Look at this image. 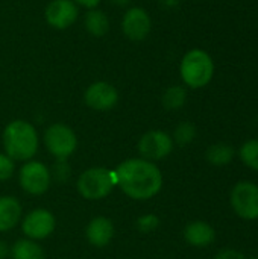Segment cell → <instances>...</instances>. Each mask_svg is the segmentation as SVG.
<instances>
[{
    "instance_id": "6da1fadb",
    "label": "cell",
    "mask_w": 258,
    "mask_h": 259,
    "mask_svg": "<svg viewBox=\"0 0 258 259\" xmlns=\"http://www.w3.org/2000/svg\"><path fill=\"white\" fill-rule=\"evenodd\" d=\"M117 187L134 200H148L157 196L163 187V175L155 162L143 158H131L116 168Z\"/></svg>"
},
{
    "instance_id": "7a4b0ae2",
    "label": "cell",
    "mask_w": 258,
    "mask_h": 259,
    "mask_svg": "<svg viewBox=\"0 0 258 259\" xmlns=\"http://www.w3.org/2000/svg\"><path fill=\"white\" fill-rule=\"evenodd\" d=\"M3 149L12 161H30L38 150V132L24 121L14 120L3 131Z\"/></svg>"
},
{
    "instance_id": "3957f363",
    "label": "cell",
    "mask_w": 258,
    "mask_h": 259,
    "mask_svg": "<svg viewBox=\"0 0 258 259\" xmlns=\"http://www.w3.org/2000/svg\"><path fill=\"white\" fill-rule=\"evenodd\" d=\"M179 74L187 87L193 90L204 88L214 76V62L205 50L193 49L181 59Z\"/></svg>"
},
{
    "instance_id": "277c9868",
    "label": "cell",
    "mask_w": 258,
    "mask_h": 259,
    "mask_svg": "<svg viewBox=\"0 0 258 259\" xmlns=\"http://www.w3.org/2000/svg\"><path fill=\"white\" fill-rule=\"evenodd\" d=\"M76 187L84 199L102 200L111 194L114 187H117L116 173L103 167L88 168L79 176Z\"/></svg>"
},
{
    "instance_id": "5b68a950",
    "label": "cell",
    "mask_w": 258,
    "mask_h": 259,
    "mask_svg": "<svg viewBox=\"0 0 258 259\" xmlns=\"http://www.w3.org/2000/svg\"><path fill=\"white\" fill-rule=\"evenodd\" d=\"M44 144L52 156L56 159H67L78 147V137L70 126L55 123L46 129Z\"/></svg>"
},
{
    "instance_id": "8992f818",
    "label": "cell",
    "mask_w": 258,
    "mask_h": 259,
    "mask_svg": "<svg viewBox=\"0 0 258 259\" xmlns=\"http://www.w3.org/2000/svg\"><path fill=\"white\" fill-rule=\"evenodd\" d=\"M18 182L26 193L32 196H41L50 188L52 175L43 162L30 159L20 168Z\"/></svg>"
},
{
    "instance_id": "52a82bcc",
    "label": "cell",
    "mask_w": 258,
    "mask_h": 259,
    "mask_svg": "<svg viewBox=\"0 0 258 259\" xmlns=\"http://www.w3.org/2000/svg\"><path fill=\"white\" fill-rule=\"evenodd\" d=\"M231 206L243 220L258 219V185L252 182H239L231 191Z\"/></svg>"
},
{
    "instance_id": "ba28073f",
    "label": "cell",
    "mask_w": 258,
    "mask_h": 259,
    "mask_svg": "<svg viewBox=\"0 0 258 259\" xmlns=\"http://www.w3.org/2000/svg\"><path fill=\"white\" fill-rule=\"evenodd\" d=\"M173 150V140L164 131H149L138 141V153L146 161H160Z\"/></svg>"
},
{
    "instance_id": "9c48e42d",
    "label": "cell",
    "mask_w": 258,
    "mask_h": 259,
    "mask_svg": "<svg viewBox=\"0 0 258 259\" xmlns=\"http://www.w3.org/2000/svg\"><path fill=\"white\" fill-rule=\"evenodd\" d=\"M55 217L50 211L44 208H38L26 214V217L21 220V231L26 235V238L32 241H40L52 235L55 231Z\"/></svg>"
},
{
    "instance_id": "30bf717a",
    "label": "cell",
    "mask_w": 258,
    "mask_h": 259,
    "mask_svg": "<svg viewBox=\"0 0 258 259\" xmlns=\"http://www.w3.org/2000/svg\"><path fill=\"white\" fill-rule=\"evenodd\" d=\"M152 27L151 15L144 8L132 6L129 8L122 18L123 35L131 41H143L148 38Z\"/></svg>"
},
{
    "instance_id": "8fae6325",
    "label": "cell",
    "mask_w": 258,
    "mask_h": 259,
    "mask_svg": "<svg viewBox=\"0 0 258 259\" xmlns=\"http://www.w3.org/2000/svg\"><path fill=\"white\" fill-rule=\"evenodd\" d=\"M84 102L94 111H109L119 102V93L114 85L105 80L93 82L84 93Z\"/></svg>"
},
{
    "instance_id": "7c38bea8",
    "label": "cell",
    "mask_w": 258,
    "mask_h": 259,
    "mask_svg": "<svg viewBox=\"0 0 258 259\" xmlns=\"http://www.w3.org/2000/svg\"><path fill=\"white\" fill-rule=\"evenodd\" d=\"M79 15L78 5L73 0H52L44 11V18L49 26L55 29L70 27Z\"/></svg>"
},
{
    "instance_id": "4fadbf2b",
    "label": "cell",
    "mask_w": 258,
    "mask_h": 259,
    "mask_svg": "<svg viewBox=\"0 0 258 259\" xmlns=\"http://www.w3.org/2000/svg\"><path fill=\"white\" fill-rule=\"evenodd\" d=\"M87 240L94 247H105L111 243L114 237V225L106 217H94L87 229H85Z\"/></svg>"
},
{
    "instance_id": "5bb4252c",
    "label": "cell",
    "mask_w": 258,
    "mask_h": 259,
    "mask_svg": "<svg viewBox=\"0 0 258 259\" xmlns=\"http://www.w3.org/2000/svg\"><path fill=\"white\" fill-rule=\"evenodd\" d=\"M216 238L214 229L207 222H192L184 229V240L193 247H207Z\"/></svg>"
},
{
    "instance_id": "9a60e30c",
    "label": "cell",
    "mask_w": 258,
    "mask_h": 259,
    "mask_svg": "<svg viewBox=\"0 0 258 259\" xmlns=\"http://www.w3.org/2000/svg\"><path fill=\"white\" fill-rule=\"evenodd\" d=\"M21 219V205L12 196L0 197V232L14 229Z\"/></svg>"
},
{
    "instance_id": "2e32d148",
    "label": "cell",
    "mask_w": 258,
    "mask_h": 259,
    "mask_svg": "<svg viewBox=\"0 0 258 259\" xmlns=\"http://www.w3.org/2000/svg\"><path fill=\"white\" fill-rule=\"evenodd\" d=\"M84 26H85V30L91 36L102 38L109 30V18L103 11L93 8L87 11L85 18H84Z\"/></svg>"
},
{
    "instance_id": "e0dca14e",
    "label": "cell",
    "mask_w": 258,
    "mask_h": 259,
    "mask_svg": "<svg viewBox=\"0 0 258 259\" xmlns=\"http://www.w3.org/2000/svg\"><path fill=\"white\" fill-rule=\"evenodd\" d=\"M11 258L12 259H46L43 249L32 240L24 238L18 240L11 247Z\"/></svg>"
},
{
    "instance_id": "ac0fdd59",
    "label": "cell",
    "mask_w": 258,
    "mask_h": 259,
    "mask_svg": "<svg viewBox=\"0 0 258 259\" xmlns=\"http://www.w3.org/2000/svg\"><path fill=\"white\" fill-rule=\"evenodd\" d=\"M234 155H236L234 147L225 143H217L207 149V161L216 167L228 165L234 159Z\"/></svg>"
},
{
    "instance_id": "d6986e66",
    "label": "cell",
    "mask_w": 258,
    "mask_h": 259,
    "mask_svg": "<svg viewBox=\"0 0 258 259\" xmlns=\"http://www.w3.org/2000/svg\"><path fill=\"white\" fill-rule=\"evenodd\" d=\"M186 100H187V91L184 87L181 85H173V87H169L164 94H163V106L169 111H176V109H181L184 105H186Z\"/></svg>"
},
{
    "instance_id": "ffe728a7",
    "label": "cell",
    "mask_w": 258,
    "mask_h": 259,
    "mask_svg": "<svg viewBox=\"0 0 258 259\" xmlns=\"http://www.w3.org/2000/svg\"><path fill=\"white\" fill-rule=\"evenodd\" d=\"M240 159L246 167L258 171V140H249L242 146Z\"/></svg>"
},
{
    "instance_id": "44dd1931",
    "label": "cell",
    "mask_w": 258,
    "mask_h": 259,
    "mask_svg": "<svg viewBox=\"0 0 258 259\" xmlns=\"http://www.w3.org/2000/svg\"><path fill=\"white\" fill-rule=\"evenodd\" d=\"M195 137H196V126L190 121H182L176 126L172 140L179 146H187L195 140Z\"/></svg>"
},
{
    "instance_id": "7402d4cb",
    "label": "cell",
    "mask_w": 258,
    "mask_h": 259,
    "mask_svg": "<svg viewBox=\"0 0 258 259\" xmlns=\"http://www.w3.org/2000/svg\"><path fill=\"white\" fill-rule=\"evenodd\" d=\"M135 225H137V229L140 232L149 234V232H154L160 226V219L154 214H146V215H141Z\"/></svg>"
},
{
    "instance_id": "603a6c76",
    "label": "cell",
    "mask_w": 258,
    "mask_h": 259,
    "mask_svg": "<svg viewBox=\"0 0 258 259\" xmlns=\"http://www.w3.org/2000/svg\"><path fill=\"white\" fill-rule=\"evenodd\" d=\"M14 170H15L14 161L6 153H0V182L11 179L14 175Z\"/></svg>"
},
{
    "instance_id": "cb8c5ba5",
    "label": "cell",
    "mask_w": 258,
    "mask_h": 259,
    "mask_svg": "<svg viewBox=\"0 0 258 259\" xmlns=\"http://www.w3.org/2000/svg\"><path fill=\"white\" fill-rule=\"evenodd\" d=\"M50 175H52V178L55 176L59 182L67 181L68 176H70V167H68L67 161L65 159H58L56 164L53 165V173H50Z\"/></svg>"
},
{
    "instance_id": "d4e9b609",
    "label": "cell",
    "mask_w": 258,
    "mask_h": 259,
    "mask_svg": "<svg viewBox=\"0 0 258 259\" xmlns=\"http://www.w3.org/2000/svg\"><path fill=\"white\" fill-rule=\"evenodd\" d=\"M214 259H245V255L234 249H224L214 256Z\"/></svg>"
},
{
    "instance_id": "484cf974",
    "label": "cell",
    "mask_w": 258,
    "mask_h": 259,
    "mask_svg": "<svg viewBox=\"0 0 258 259\" xmlns=\"http://www.w3.org/2000/svg\"><path fill=\"white\" fill-rule=\"evenodd\" d=\"M76 5H81L87 9H93V8H97V5L102 2V0H73Z\"/></svg>"
},
{
    "instance_id": "4316f807",
    "label": "cell",
    "mask_w": 258,
    "mask_h": 259,
    "mask_svg": "<svg viewBox=\"0 0 258 259\" xmlns=\"http://www.w3.org/2000/svg\"><path fill=\"white\" fill-rule=\"evenodd\" d=\"M11 255L9 246L5 241H0V259H6Z\"/></svg>"
},
{
    "instance_id": "83f0119b",
    "label": "cell",
    "mask_w": 258,
    "mask_h": 259,
    "mask_svg": "<svg viewBox=\"0 0 258 259\" xmlns=\"http://www.w3.org/2000/svg\"><path fill=\"white\" fill-rule=\"evenodd\" d=\"M114 2H116L117 5H126V3H128L129 0H114Z\"/></svg>"
}]
</instances>
